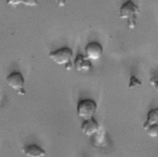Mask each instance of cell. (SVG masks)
<instances>
[{
  "label": "cell",
  "instance_id": "6da1fadb",
  "mask_svg": "<svg viewBox=\"0 0 158 157\" xmlns=\"http://www.w3.org/2000/svg\"><path fill=\"white\" fill-rule=\"evenodd\" d=\"M139 14V7L131 0L124 2L119 8V17L127 20V26L130 29H134L136 26Z\"/></svg>",
  "mask_w": 158,
  "mask_h": 157
},
{
  "label": "cell",
  "instance_id": "2e32d148",
  "mask_svg": "<svg viewBox=\"0 0 158 157\" xmlns=\"http://www.w3.org/2000/svg\"><path fill=\"white\" fill-rule=\"evenodd\" d=\"M65 68L66 70H70L72 68V62H69L67 64H66L65 65Z\"/></svg>",
  "mask_w": 158,
  "mask_h": 157
},
{
  "label": "cell",
  "instance_id": "9c48e42d",
  "mask_svg": "<svg viewBox=\"0 0 158 157\" xmlns=\"http://www.w3.org/2000/svg\"><path fill=\"white\" fill-rule=\"evenodd\" d=\"M158 124V108L150 110L147 114V119L144 123L143 127L146 131L149 127Z\"/></svg>",
  "mask_w": 158,
  "mask_h": 157
},
{
  "label": "cell",
  "instance_id": "5bb4252c",
  "mask_svg": "<svg viewBox=\"0 0 158 157\" xmlns=\"http://www.w3.org/2000/svg\"><path fill=\"white\" fill-rule=\"evenodd\" d=\"M59 7H64L66 4L67 0H54Z\"/></svg>",
  "mask_w": 158,
  "mask_h": 157
},
{
  "label": "cell",
  "instance_id": "7c38bea8",
  "mask_svg": "<svg viewBox=\"0 0 158 157\" xmlns=\"http://www.w3.org/2000/svg\"><path fill=\"white\" fill-rule=\"evenodd\" d=\"M22 4L27 7H36L38 5V0H23Z\"/></svg>",
  "mask_w": 158,
  "mask_h": 157
},
{
  "label": "cell",
  "instance_id": "5b68a950",
  "mask_svg": "<svg viewBox=\"0 0 158 157\" xmlns=\"http://www.w3.org/2000/svg\"><path fill=\"white\" fill-rule=\"evenodd\" d=\"M85 51L86 58L91 61L97 60L101 57L103 53V48L99 42L93 41L86 44Z\"/></svg>",
  "mask_w": 158,
  "mask_h": 157
},
{
  "label": "cell",
  "instance_id": "52a82bcc",
  "mask_svg": "<svg viewBox=\"0 0 158 157\" xmlns=\"http://www.w3.org/2000/svg\"><path fill=\"white\" fill-rule=\"evenodd\" d=\"M73 65L77 71H88L93 67L91 61L81 54H78L76 56Z\"/></svg>",
  "mask_w": 158,
  "mask_h": 157
},
{
  "label": "cell",
  "instance_id": "4fadbf2b",
  "mask_svg": "<svg viewBox=\"0 0 158 157\" xmlns=\"http://www.w3.org/2000/svg\"><path fill=\"white\" fill-rule=\"evenodd\" d=\"M7 5L12 7H16L21 4H22L23 0H6Z\"/></svg>",
  "mask_w": 158,
  "mask_h": 157
},
{
  "label": "cell",
  "instance_id": "3957f363",
  "mask_svg": "<svg viewBox=\"0 0 158 157\" xmlns=\"http://www.w3.org/2000/svg\"><path fill=\"white\" fill-rule=\"evenodd\" d=\"M49 58L58 65H65L71 62L73 56V51L67 47L58 49L54 51H51L48 55Z\"/></svg>",
  "mask_w": 158,
  "mask_h": 157
},
{
  "label": "cell",
  "instance_id": "8fae6325",
  "mask_svg": "<svg viewBox=\"0 0 158 157\" xmlns=\"http://www.w3.org/2000/svg\"><path fill=\"white\" fill-rule=\"evenodd\" d=\"M142 85V83L135 76H131L130 78L129 83H128V88L129 89H133L135 87L140 86Z\"/></svg>",
  "mask_w": 158,
  "mask_h": 157
},
{
  "label": "cell",
  "instance_id": "8992f818",
  "mask_svg": "<svg viewBox=\"0 0 158 157\" xmlns=\"http://www.w3.org/2000/svg\"><path fill=\"white\" fill-rule=\"evenodd\" d=\"M99 125L94 118L85 120L81 125V131L82 133L87 137H91L97 133L99 131Z\"/></svg>",
  "mask_w": 158,
  "mask_h": 157
},
{
  "label": "cell",
  "instance_id": "9a60e30c",
  "mask_svg": "<svg viewBox=\"0 0 158 157\" xmlns=\"http://www.w3.org/2000/svg\"><path fill=\"white\" fill-rule=\"evenodd\" d=\"M150 83L154 87V89L158 94V81H153L152 79H150Z\"/></svg>",
  "mask_w": 158,
  "mask_h": 157
},
{
  "label": "cell",
  "instance_id": "277c9868",
  "mask_svg": "<svg viewBox=\"0 0 158 157\" xmlns=\"http://www.w3.org/2000/svg\"><path fill=\"white\" fill-rule=\"evenodd\" d=\"M6 81L7 86L15 91L19 95H25V79L20 72L14 71L10 73L6 77Z\"/></svg>",
  "mask_w": 158,
  "mask_h": 157
},
{
  "label": "cell",
  "instance_id": "ba28073f",
  "mask_svg": "<svg viewBox=\"0 0 158 157\" xmlns=\"http://www.w3.org/2000/svg\"><path fill=\"white\" fill-rule=\"evenodd\" d=\"M23 152L26 157H44L46 151L40 147L31 144L23 148Z\"/></svg>",
  "mask_w": 158,
  "mask_h": 157
},
{
  "label": "cell",
  "instance_id": "30bf717a",
  "mask_svg": "<svg viewBox=\"0 0 158 157\" xmlns=\"http://www.w3.org/2000/svg\"><path fill=\"white\" fill-rule=\"evenodd\" d=\"M145 131L146 134L152 138L158 137V124L151 126Z\"/></svg>",
  "mask_w": 158,
  "mask_h": 157
},
{
  "label": "cell",
  "instance_id": "7a4b0ae2",
  "mask_svg": "<svg viewBox=\"0 0 158 157\" xmlns=\"http://www.w3.org/2000/svg\"><path fill=\"white\" fill-rule=\"evenodd\" d=\"M96 110V103L93 100L89 99L80 100L77 106V113L84 121L93 118Z\"/></svg>",
  "mask_w": 158,
  "mask_h": 157
}]
</instances>
